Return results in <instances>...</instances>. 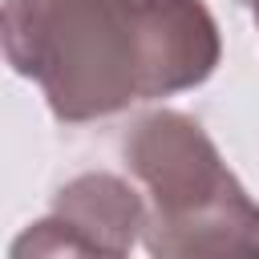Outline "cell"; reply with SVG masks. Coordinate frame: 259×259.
Wrapping results in <instances>:
<instances>
[{
	"instance_id": "cell-1",
	"label": "cell",
	"mask_w": 259,
	"mask_h": 259,
	"mask_svg": "<svg viewBox=\"0 0 259 259\" xmlns=\"http://www.w3.org/2000/svg\"><path fill=\"white\" fill-rule=\"evenodd\" d=\"M4 57L85 125L202 85L223 36L202 0H4Z\"/></svg>"
},
{
	"instance_id": "cell-2",
	"label": "cell",
	"mask_w": 259,
	"mask_h": 259,
	"mask_svg": "<svg viewBox=\"0 0 259 259\" xmlns=\"http://www.w3.org/2000/svg\"><path fill=\"white\" fill-rule=\"evenodd\" d=\"M121 162L146 194L150 259H259V202L190 113L138 117Z\"/></svg>"
},
{
	"instance_id": "cell-3",
	"label": "cell",
	"mask_w": 259,
	"mask_h": 259,
	"mask_svg": "<svg viewBox=\"0 0 259 259\" xmlns=\"http://www.w3.org/2000/svg\"><path fill=\"white\" fill-rule=\"evenodd\" d=\"M8 259H130V251L109 247L89 231H81L77 223H69L65 214L49 210L12 239Z\"/></svg>"
},
{
	"instance_id": "cell-4",
	"label": "cell",
	"mask_w": 259,
	"mask_h": 259,
	"mask_svg": "<svg viewBox=\"0 0 259 259\" xmlns=\"http://www.w3.org/2000/svg\"><path fill=\"white\" fill-rule=\"evenodd\" d=\"M239 4H243V8L255 16V28H259V0H239Z\"/></svg>"
}]
</instances>
